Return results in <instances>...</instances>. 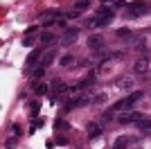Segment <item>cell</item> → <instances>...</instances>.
I'll list each match as a JSON object with an SVG mask.
<instances>
[{
	"mask_svg": "<svg viewBox=\"0 0 151 149\" xmlns=\"http://www.w3.org/2000/svg\"><path fill=\"white\" fill-rule=\"evenodd\" d=\"M140 97H142V93H138V90H135V93H131L129 97H124V99H120L117 104H113V108H111V111H113V113H117V111H129V108H133V104H135Z\"/></svg>",
	"mask_w": 151,
	"mask_h": 149,
	"instance_id": "6da1fadb",
	"label": "cell"
},
{
	"mask_svg": "<svg viewBox=\"0 0 151 149\" xmlns=\"http://www.w3.org/2000/svg\"><path fill=\"white\" fill-rule=\"evenodd\" d=\"M149 9H151V5L147 2V0H138V2H131V5H129V12H126V14L133 18V16H142V14H147Z\"/></svg>",
	"mask_w": 151,
	"mask_h": 149,
	"instance_id": "7a4b0ae2",
	"label": "cell"
},
{
	"mask_svg": "<svg viewBox=\"0 0 151 149\" xmlns=\"http://www.w3.org/2000/svg\"><path fill=\"white\" fill-rule=\"evenodd\" d=\"M79 34H81V30H79V27H70V30H63L61 43H63V45H72L77 38H79Z\"/></svg>",
	"mask_w": 151,
	"mask_h": 149,
	"instance_id": "3957f363",
	"label": "cell"
},
{
	"mask_svg": "<svg viewBox=\"0 0 151 149\" xmlns=\"http://www.w3.org/2000/svg\"><path fill=\"white\" fill-rule=\"evenodd\" d=\"M142 120V115H140L138 111H124L117 115V122L120 124H129V122H140Z\"/></svg>",
	"mask_w": 151,
	"mask_h": 149,
	"instance_id": "277c9868",
	"label": "cell"
},
{
	"mask_svg": "<svg viewBox=\"0 0 151 149\" xmlns=\"http://www.w3.org/2000/svg\"><path fill=\"white\" fill-rule=\"evenodd\" d=\"M151 61H149V56H140V59H135V63H133V72L135 74H145L147 70H149Z\"/></svg>",
	"mask_w": 151,
	"mask_h": 149,
	"instance_id": "5b68a950",
	"label": "cell"
},
{
	"mask_svg": "<svg viewBox=\"0 0 151 149\" xmlns=\"http://www.w3.org/2000/svg\"><path fill=\"white\" fill-rule=\"evenodd\" d=\"M59 16H61V14H59V9H47V12L41 14V23H43V25H52Z\"/></svg>",
	"mask_w": 151,
	"mask_h": 149,
	"instance_id": "8992f818",
	"label": "cell"
},
{
	"mask_svg": "<svg viewBox=\"0 0 151 149\" xmlns=\"http://www.w3.org/2000/svg\"><path fill=\"white\" fill-rule=\"evenodd\" d=\"M86 43H88L90 50H101L104 48V36H101V34H93V36H88Z\"/></svg>",
	"mask_w": 151,
	"mask_h": 149,
	"instance_id": "52a82bcc",
	"label": "cell"
},
{
	"mask_svg": "<svg viewBox=\"0 0 151 149\" xmlns=\"http://www.w3.org/2000/svg\"><path fill=\"white\" fill-rule=\"evenodd\" d=\"M108 23H111V20H106V18H99V16L86 18V27H90V30H95V27H106Z\"/></svg>",
	"mask_w": 151,
	"mask_h": 149,
	"instance_id": "ba28073f",
	"label": "cell"
},
{
	"mask_svg": "<svg viewBox=\"0 0 151 149\" xmlns=\"http://www.w3.org/2000/svg\"><path fill=\"white\" fill-rule=\"evenodd\" d=\"M129 145H131V138H129V136H120V138H115L113 149H126Z\"/></svg>",
	"mask_w": 151,
	"mask_h": 149,
	"instance_id": "9c48e42d",
	"label": "cell"
},
{
	"mask_svg": "<svg viewBox=\"0 0 151 149\" xmlns=\"http://www.w3.org/2000/svg\"><path fill=\"white\" fill-rule=\"evenodd\" d=\"M50 88H52V93H65V90H68V86H65L61 79H54L50 84Z\"/></svg>",
	"mask_w": 151,
	"mask_h": 149,
	"instance_id": "30bf717a",
	"label": "cell"
},
{
	"mask_svg": "<svg viewBox=\"0 0 151 149\" xmlns=\"http://www.w3.org/2000/svg\"><path fill=\"white\" fill-rule=\"evenodd\" d=\"M99 133H101V127L97 122H90L88 124V138H97Z\"/></svg>",
	"mask_w": 151,
	"mask_h": 149,
	"instance_id": "8fae6325",
	"label": "cell"
},
{
	"mask_svg": "<svg viewBox=\"0 0 151 149\" xmlns=\"http://www.w3.org/2000/svg\"><path fill=\"white\" fill-rule=\"evenodd\" d=\"M135 124H138V129L142 131V133H149V131H151V120H147V118H142L140 122H135Z\"/></svg>",
	"mask_w": 151,
	"mask_h": 149,
	"instance_id": "7c38bea8",
	"label": "cell"
},
{
	"mask_svg": "<svg viewBox=\"0 0 151 149\" xmlns=\"http://www.w3.org/2000/svg\"><path fill=\"white\" fill-rule=\"evenodd\" d=\"M72 63H75V56L72 54H63L61 59H59V66H61V68H68V66H72Z\"/></svg>",
	"mask_w": 151,
	"mask_h": 149,
	"instance_id": "4fadbf2b",
	"label": "cell"
},
{
	"mask_svg": "<svg viewBox=\"0 0 151 149\" xmlns=\"http://www.w3.org/2000/svg\"><path fill=\"white\" fill-rule=\"evenodd\" d=\"M115 84H117V88H133V79L131 77H122V79H117Z\"/></svg>",
	"mask_w": 151,
	"mask_h": 149,
	"instance_id": "5bb4252c",
	"label": "cell"
},
{
	"mask_svg": "<svg viewBox=\"0 0 151 149\" xmlns=\"http://www.w3.org/2000/svg\"><path fill=\"white\" fill-rule=\"evenodd\" d=\"M54 34H52V32H43V34H41V41H43V45H52L54 43Z\"/></svg>",
	"mask_w": 151,
	"mask_h": 149,
	"instance_id": "9a60e30c",
	"label": "cell"
},
{
	"mask_svg": "<svg viewBox=\"0 0 151 149\" xmlns=\"http://www.w3.org/2000/svg\"><path fill=\"white\" fill-rule=\"evenodd\" d=\"M38 59H41V52H38V50H32L29 56H27V66H34Z\"/></svg>",
	"mask_w": 151,
	"mask_h": 149,
	"instance_id": "2e32d148",
	"label": "cell"
},
{
	"mask_svg": "<svg viewBox=\"0 0 151 149\" xmlns=\"http://www.w3.org/2000/svg\"><path fill=\"white\" fill-rule=\"evenodd\" d=\"M115 36H117V38H126V41H129V38H131V30H126V27H120V30L115 32Z\"/></svg>",
	"mask_w": 151,
	"mask_h": 149,
	"instance_id": "e0dca14e",
	"label": "cell"
},
{
	"mask_svg": "<svg viewBox=\"0 0 151 149\" xmlns=\"http://www.w3.org/2000/svg\"><path fill=\"white\" fill-rule=\"evenodd\" d=\"M54 56H57V52H54V50H50V52H47V54L43 56V66H45V68H47V66H50V63L54 61Z\"/></svg>",
	"mask_w": 151,
	"mask_h": 149,
	"instance_id": "ac0fdd59",
	"label": "cell"
},
{
	"mask_svg": "<svg viewBox=\"0 0 151 149\" xmlns=\"http://www.w3.org/2000/svg\"><path fill=\"white\" fill-rule=\"evenodd\" d=\"M34 41H36V38H34V34H32V30H29V32L25 34V38H23V45H25V48H29V45H34Z\"/></svg>",
	"mask_w": 151,
	"mask_h": 149,
	"instance_id": "d6986e66",
	"label": "cell"
},
{
	"mask_svg": "<svg viewBox=\"0 0 151 149\" xmlns=\"http://www.w3.org/2000/svg\"><path fill=\"white\" fill-rule=\"evenodd\" d=\"M34 90H36V95H45L47 90H50V86H47V84H36Z\"/></svg>",
	"mask_w": 151,
	"mask_h": 149,
	"instance_id": "ffe728a7",
	"label": "cell"
},
{
	"mask_svg": "<svg viewBox=\"0 0 151 149\" xmlns=\"http://www.w3.org/2000/svg\"><path fill=\"white\" fill-rule=\"evenodd\" d=\"M135 50L145 52V50H147V38H138V41H135Z\"/></svg>",
	"mask_w": 151,
	"mask_h": 149,
	"instance_id": "44dd1931",
	"label": "cell"
},
{
	"mask_svg": "<svg viewBox=\"0 0 151 149\" xmlns=\"http://www.w3.org/2000/svg\"><path fill=\"white\" fill-rule=\"evenodd\" d=\"M88 5H90L88 0H77V2H75V7L79 9V12H81V9H88Z\"/></svg>",
	"mask_w": 151,
	"mask_h": 149,
	"instance_id": "7402d4cb",
	"label": "cell"
},
{
	"mask_svg": "<svg viewBox=\"0 0 151 149\" xmlns=\"http://www.w3.org/2000/svg\"><path fill=\"white\" fill-rule=\"evenodd\" d=\"M43 74H45V66H41V68H36V70H34V74H32V77H34V79H41Z\"/></svg>",
	"mask_w": 151,
	"mask_h": 149,
	"instance_id": "603a6c76",
	"label": "cell"
},
{
	"mask_svg": "<svg viewBox=\"0 0 151 149\" xmlns=\"http://www.w3.org/2000/svg\"><path fill=\"white\" fill-rule=\"evenodd\" d=\"M104 99H106V93H101V95H95V97H93V102H95V104H101Z\"/></svg>",
	"mask_w": 151,
	"mask_h": 149,
	"instance_id": "cb8c5ba5",
	"label": "cell"
},
{
	"mask_svg": "<svg viewBox=\"0 0 151 149\" xmlns=\"http://www.w3.org/2000/svg\"><path fill=\"white\" fill-rule=\"evenodd\" d=\"M38 111H41V104H38V102H32V115H36Z\"/></svg>",
	"mask_w": 151,
	"mask_h": 149,
	"instance_id": "d4e9b609",
	"label": "cell"
},
{
	"mask_svg": "<svg viewBox=\"0 0 151 149\" xmlns=\"http://www.w3.org/2000/svg\"><path fill=\"white\" fill-rule=\"evenodd\" d=\"M12 136H14V138L20 136V127H18V124H14V127H12Z\"/></svg>",
	"mask_w": 151,
	"mask_h": 149,
	"instance_id": "484cf974",
	"label": "cell"
},
{
	"mask_svg": "<svg viewBox=\"0 0 151 149\" xmlns=\"http://www.w3.org/2000/svg\"><path fill=\"white\" fill-rule=\"evenodd\" d=\"M45 120H34V124H32V129H38V127H43Z\"/></svg>",
	"mask_w": 151,
	"mask_h": 149,
	"instance_id": "4316f807",
	"label": "cell"
}]
</instances>
